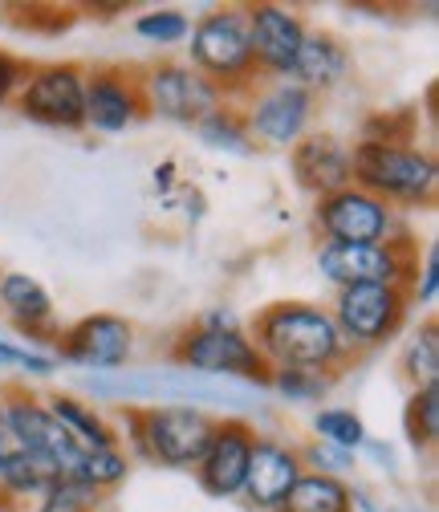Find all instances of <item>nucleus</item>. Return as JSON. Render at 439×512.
Masks as SVG:
<instances>
[{"mask_svg": "<svg viewBox=\"0 0 439 512\" xmlns=\"http://www.w3.org/2000/svg\"><path fill=\"white\" fill-rule=\"evenodd\" d=\"M244 334L253 338V346L265 354L269 366L322 370L338 378L354 362L330 309L313 301H273L248 322Z\"/></svg>", "mask_w": 439, "mask_h": 512, "instance_id": "nucleus-1", "label": "nucleus"}, {"mask_svg": "<svg viewBox=\"0 0 439 512\" xmlns=\"http://www.w3.org/2000/svg\"><path fill=\"white\" fill-rule=\"evenodd\" d=\"M122 427H127V435H118V447L127 443L147 464L192 472L212 443L216 415L192 403H155V407H127L122 411Z\"/></svg>", "mask_w": 439, "mask_h": 512, "instance_id": "nucleus-2", "label": "nucleus"}, {"mask_svg": "<svg viewBox=\"0 0 439 512\" xmlns=\"http://www.w3.org/2000/svg\"><path fill=\"white\" fill-rule=\"evenodd\" d=\"M354 187L370 191L374 200L399 208H431L439 187V163L431 151L415 143H374L358 139L350 147Z\"/></svg>", "mask_w": 439, "mask_h": 512, "instance_id": "nucleus-3", "label": "nucleus"}, {"mask_svg": "<svg viewBox=\"0 0 439 512\" xmlns=\"http://www.w3.org/2000/svg\"><path fill=\"white\" fill-rule=\"evenodd\" d=\"M187 66L196 74H204L228 102L244 98L261 82L257 66H253V49H248V21H244V5H220L208 9L192 21L187 33Z\"/></svg>", "mask_w": 439, "mask_h": 512, "instance_id": "nucleus-4", "label": "nucleus"}, {"mask_svg": "<svg viewBox=\"0 0 439 512\" xmlns=\"http://www.w3.org/2000/svg\"><path fill=\"white\" fill-rule=\"evenodd\" d=\"M411 289L407 285H350L334 289V326L350 354H370L395 342L411 317Z\"/></svg>", "mask_w": 439, "mask_h": 512, "instance_id": "nucleus-5", "label": "nucleus"}, {"mask_svg": "<svg viewBox=\"0 0 439 512\" xmlns=\"http://www.w3.org/2000/svg\"><path fill=\"white\" fill-rule=\"evenodd\" d=\"M322 281H330L334 289H350V285H415L419 273V248L415 236L399 232L387 244H334L322 240L318 256H313Z\"/></svg>", "mask_w": 439, "mask_h": 512, "instance_id": "nucleus-6", "label": "nucleus"}, {"mask_svg": "<svg viewBox=\"0 0 439 512\" xmlns=\"http://www.w3.org/2000/svg\"><path fill=\"white\" fill-rule=\"evenodd\" d=\"M171 362L196 374H220V378H240L269 387V362L244 334V326H200L192 322L175 342H171Z\"/></svg>", "mask_w": 439, "mask_h": 512, "instance_id": "nucleus-7", "label": "nucleus"}, {"mask_svg": "<svg viewBox=\"0 0 439 512\" xmlns=\"http://www.w3.org/2000/svg\"><path fill=\"white\" fill-rule=\"evenodd\" d=\"M313 110H318V98L309 90L293 86L289 78H273V82H257L244 94L240 118H244V131L253 139V147L289 151L297 139L309 135Z\"/></svg>", "mask_w": 439, "mask_h": 512, "instance_id": "nucleus-8", "label": "nucleus"}, {"mask_svg": "<svg viewBox=\"0 0 439 512\" xmlns=\"http://www.w3.org/2000/svg\"><path fill=\"white\" fill-rule=\"evenodd\" d=\"M13 106L21 118L49 131H86V70L78 61L33 66Z\"/></svg>", "mask_w": 439, "mask_h": 512, "instance_id": "nucleus-9", "label": "nucleus"}, {"mask_svg": "<svg viewBox=\"0 0 439 512\" xmlns=\"http://www.w3.org/2000/svg\"><path fill=\"white\" fill-rule=\"evenodd\" d=\"M139 86H143L147 114H159L179 126H200L208 114H216L228 102L187 61H155V66L139 70Z\"/></svg>", "mask_w": 439, "mask_h": 512, "instance_id": "nucleus-10", "label": "nucleus"}, {"mask_svg": "<svg viewBox=\"0 0 439 512\" xmlns=\"http://www.w3.org/2000/svg\"><path fill=\"white\" fill-rule=\"evenodd\" d=\"M313 224L334 244H387L399 236V212L354 183L313 204Z\"/></svg>", "mask_w": 439, "mask_h": 512, "instance_id": "nucleus-11", "label": "nucleus"}, {"mask_svg": "<svg viewBox=\"0 0 439 512\" xmlns=\"http://www.w3.org/2000/svg\"><path fill=\"white\" fill-rule=\"evenodd\" d=\"M0 399H5V411H9V423L17 431L21 452H33V456L49 460L61 472V480H74L78 460H82V447L66 431H61V423L49 415L45 399H37L25 387H0Z\"/></svg>", "mask_w": 439, "mask_h": 512, "instance_id": "nucleus-12", "label": "nucleus"}, {"mask_svg": "<svg viewBox=\"0 0 439 512\" xmlns=\"http://www.w3.org/2000/svg\"><path fill=\"white\" fill-rule=\"evenodd\" d=\"M244 21H248V49H253V66H257L261 82L289 78L297 49L309 33L305 17L289 5L261 0V5H244Z\"/></svg>", "mask_w": 439, "mask_h": 512, "instance_id": "nucleus-13", "label": "nucleus"}, {"mask_svg": "<svg viewBox=\"0 0 439 512\" xmlns=\"http://www.w3.org/2000/svg\"><path fill=\"white\" fill-rule=\"evenodd\" d=\"M53 350L61 362H74V366L118 370L135 354V326L122 313H86L82 322L57 334Z\"/></svg>", "mask_w": 439, "mask_h": 512, "instance_id": "nucleus-14", "label": "nucleus"}, {"mask_svg": "<svg viewBox=\"0 0 439 512\" xmlns=\"http://www.w3.org/2000/svg\"><path fill=\"white\" fill-rule=\"evenodd\" d=\"M139 118H147L139 70H127V66L86 70V126L94 135H122Z\"/></svg>", "mask_w": 439, "mask_h": 512, "instance_id": "nucleus-15", "label": "nucleus"}, {"mask_svg": "<svg viewBox=\"0 0 439 512\" xmlns=\"http://www.w3.org/2000/svg\"><path fill=\"white\" fill-rule=\"evenodd\" d=\"M257 427L248 419H216L212 443L204 460L192 468L196 484L204 488V496L212 500H236L244 488V472H248V456H253V443H257Z\"/></svg>", "mask_w": 439, "mask_h": 512, "instance_id": "nucleus-16", "label": "nucleus"}, {"mask_svg": "<svg viewBox=\"0 0 439 512\" xmlns=\"http://www.w3.org/2000/svg\"><path fill=\"white\" fill-rule=\"evenodd\" d=\"M301 472L305 468H301V456L293 443H285L277 435H257L240 500H248L257 512H281V504H285L289 488L301 480Z\"/></svg>", "mask_w": 439, "mask_h": 512, "instance_id": "nucleus-17", "label": "nucleus"}, {"mask_svg": "<svg viewBox=\"0 0 439 512\" xmlns=\"http://www.w3.org/2000/svg\"><path fill=\"white\" fill-rule=\"evenodd\" d=\"M289 171H293V183L301 191H309L313 200L334 196V191L354 183V175H350V143H342L330 131H309L305 139H297L289 147Z\"/></svg>", "mask_w": 439, "mask_h": 512, "instance_id": "nucleus-18", "label": "nucleus"}, {"mask_svg": "<svg viewBox=\"0 0 439 512\" xmlns=\"http://www.w3.org/2000/svg\"><path fill=\"white\" fill-rule=\"evenodd\" d=\"M0 313H5L9 326L29 342H57V334H61L49 289L29 273L0 277Z\"/></svg>", "mask_w": 439, "mask_h": 512, "instance_id": "nucleus-19", "label": "nucleus"}, {"mask_svg": "<svg viewBox=\"0 0 439 512\" xmlns=\"http://www.w3.org/2000/svg\"><path fill=\"white\" fill-rule=\"evenodd\" d=\"M346 74H350V49L326 29H309L301 49H297L293 70H289V82L318 98V94L334 90Z\"/></svg>", "mask_w": 439, "mask_h": 512, "instance_id": "nucleus-20", "label": "nucleus"}, {"mask_svg": "<svg viewBox=\"0 0 439 512\" xmlns=\"http://www.w3.org/2000/svg\"><path fill=\"white\" fill-rule=\"evenodd\" d=\"M49 415L61 423L82 452H98V447H118V431L110 427V419L94 407V403H82L78 395H49L45 399Z\"/></svg>", "mask_w": 439, "mask_h": 512, "instance_id": "nucleus-21", "label": "nucleus"}, {"mask_svg": "<svg viewBox=\"0 0 439 512\" xmlns=\"http://www.w3.org/2000/svg\"><path fill=\"white\" fill-rule=\"evenodd\" d=\"M281 512H354V488L346 484V476L301 472V480L289 488Z\"/></svg>", "mask_w": 439, "mask_h": 512, "instance_id": "nucleus-22", "label": "nucleus"}, {"mask_svg": "<svg viewBox=\"0 0 439 512\" xmlns=\"http://www.w3.org/2000/svg\"><path fill=\"white\" fill-rule=\"evenodd\" d=\"M57 480H61V472H57L49 460L33 456V452H17L13 460L0 464V496H5L9 504L37 500V496H45Z\"/></svg>", "mask_w": 439, "mask_h": 512, "instance_id": "nucleus-23", "label": "nucleus"}, {"mask_svg": "<svg viewBox=\"0 0 439 512\" xmlns=\"http://www.w3.org/2000/svg\"><path fill=\"white\" fill-rule=\"evenodd\" d=\"M399 374H403V382L411 391L427 387V382H439V330H435V317H423V322L411 330V338L403 342Z\"/></svg>", "mask_w": 439, "mask_h": 512, "instance_id": "nucleus-24", "label": "nucleus"}, {"mask_svg": "<svg viewBox=\"0 0 439 512\" xmlns=\"http://www.w3.org/2000/svg\"><path fill=\"white\" fill-rule=\"evenodd\" d=\"M131 468H135V460H131L127 452H122V447H98V452H82L74 480H78V484H86L90 492L106 496V492H114V488L127 484Z\"/></svg>", "mask_w": 439, "mask_h": 512, "instance_id": "nucleus-25", "label": "nucleus"}, {"mask_svg": "<svg viewBox=\"0 0 439 512\" xmlns=\"http://www.w3.org/2000/svg\"><path fill=\"white\" fill-rule=\"evenodd\" d=\"M403 423H407V439L415 452H431L439 443V382H427V387L411 391Z\"/></svg>", "mask_w": 439, "mask_h": 512, "instance_id": "nucleus-26", "label": "nucleus"}, {"mask_svg": "<svg viewBox=\"0 0 439 512\" xmlns=\"http://www.w3.org/2000/svg\"><path fill=\"white\" fill-rule=\"evenodd\" d=\"M313 439H322L330 447H342V452H358V447H366V423L358 411L350 407H322L313 411Z\"/></svg>", "mask_w": 439, "mask_h": 512, "instance_id": "nucleus-27", "label": "nucleus"}, {"mask_svg": "<svg viewBox=\"0 0 439 512\" xmlns=\"http://www.w3.org/2000/svg\"><path fill=\"white\" fill-rule=\"evenodd\" d=\"M196 135H200L208 147H220V151H236V155L257 151L253 139H248V131H244V118H240V106H236V102H224L216 114H208V118L196 126Z\"/></svg>", "mask_w": 439, "mask_h": 512, "instance_id": "nucleus-28", "label": "nucleus"}, {"mask_svg": "<svg viewBox=\"0 0 439 512\" xmlns=\"http://www.w3.org/2000/svg\"><path fill=\"white\" fill-rule=\"evenodd\" d=\"M269 387L289 399V403H318L330 387H334V374L322 370H297V366H273L269 370Z\"/></svg>", "mask_w": 439, "mask_h": 512, "instance_id": "nucleus-29", "label": "nucleus"}, {"mask_svg": "<svg viewBox=\"0 0 439 512\" xmlns=\"http://www.w3.org/2000/svg\"><path fill=\"white\" fill-rule=\"evenodd\" d=\"M135 33L151 45H183L187 33H192V17L179 13V9H151L143 17H135Z\"/></svg>", "mask_w": 439, "mask_h": 512, "instance_id": "nucleus-30", "label": "nucleus"}, {"mask_svg": "<svg viewBox=\"0 0 439 512\" xmlns=\"http://www.w3.org/2000/svg\"><path fill=\"white\" fill-rule=\"evenodd\" d=\"M102 508H106V496L90 492L78 480H57L45 496H37L33 512H102Z\"/></svg>", "mask_w": 439, "mask_h": 512, "instance_id": "nucleus-31", "label": "nucleus"}, {"mask_svg": "<svg viewBox=\"0 0 439 512\" xmlns=\"http://www.w3.org/2000/svg\"><path fill=\"white\" fill-rule=\"evenodd\" d=\"M297 456H301V468L305 472H322V476H342V472L354 468V452H342V447H330L322 439L301 443Z\"/></svg>", "mask_w": 439, "mask_h": 512, "instance_id": "nucleus-32", "label": "nucleus"}, {"mask_svg": "<svg viewBox=\"0 0 439 512\" xmlns=\"http://www.w3.org/2000/svg\"><path fill=\"white\" fill-rule=\"evenodd\" d=\"M29 70H33V66H29L25 57H17V53H9V49H0V110H5V106L21 94Z\"/></svg>", "mask_w": 439, "mask_h": 512, "instance_id": "nucleus-33", "label": "nucleus"}, {"mask_svg": "<svg viewBox=\"0 0 439 512\" xmlns=\"http://www.w3.org/2000/svg\"><path fill=\"white\" fill-rule=\"evenodd\" d=\"M439 293V248L427 244L423 248V269L415 273V285H411V301L415 305H431Z\"/></svg>", "mask_w": 439, "mask_h": 512, "instance_id": "nucleus-34", "label": "nucleus"}, {"mask_svg": "<svg viewBox=\"0 0 439 512\" xmlns=\"http://www.w3.org/2000/svg\"><path fill=\"white\" fill-rule=\"evenodd\" d=\"M21 452V443H17V431L9 423V411H5V399H0V464L13 460Z\"/></svg>", "mask_w": 439, "mask_h": 512, "instance_id": "nucleus-35", "label": "nucleus"}, {"mask_svg": "<svg viewBox=\"0 0 439 512\" xmlns=\"http://www.w3.org/2000/svg\"><path fill=\"white\" fill-rule=\"evenodd\" d=\"M200 326H240V317L232 313V309H212V313H204V317H196Z\"/></svg>", "mask_w": 439, "mask_h": 512, "instance_id": "nucleus-36", "label": "nucleus"}, {"mask_svg": "<svg viewBox=\"0 0 439 512\" xmlns=\"http://www.w3.org/2000/svg\"><path fill=\"white\" fill-rule=\"evenodd\" d=\"M171 183H175V163L167 159L163 167H155V187H159V191H167Z\"/></svg>", "mask_w": 439, "mask_h": 512, "instance_id": "nucleus-37", "label": "nucleus"}, {"mask_svg": "<svg viewBox=\"0 0 439 512\" xmlns=\"http://www.w3.org/2000/svg\"><path fill=\"white\" fill-rule=\"evenodd\" d=\"M122 9H127V5H86L90 17H94V13H98V17H114V13H122Z\"/></svg>", "mask_w": 439, "mask_h": 512, "instance_id": "nucleus-38", "label": "nucleus"}, {"mask_svg": "<svg viewBox=\"0 0 439 512\" xmlns=\"http://www.w3.org/2000/svg\"><path fill=\"white\" fill-rule=\"evenodd\" d=\"M0 277H5V269H0Z\"/></svg>", "mask_w": 439, "mask_h": 512, "instance_id": "nucleus-39", "label": "nucleus"}]
</instances>
